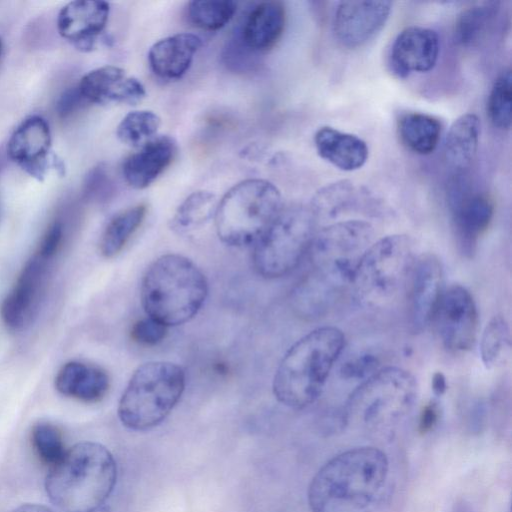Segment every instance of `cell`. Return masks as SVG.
I'll return each mask as SVG.
<instances>
[{"label":"cell","mask_w":512,"mask_h":512,"mask_svg":"<svg viewBox=\"0 0 512 512\" xmlns=\"http://www.w3.org/2000/svg\"><path fill=\"white\" fill-rule=\"evenodd\" d=\"M314 144L321 158L343 171L361 168L369 155L364 140L330 126H323L316 131Z\"/></svg>","instance_id":"603a6c76"},{"label":"cell","mask_w":512,"mask_h":512,"mask_svg":"<svg viewBox=\"0 0 512 512\" xmlns=\"http://www.w3.org/2000/svg\"><path fill=\"white\" fill-rule=\"evenodd\" d=\"M373 238L374 229L364 220H345L323 227L315 232L308 251L312 271L344 290L351 284L355 268Z\"/></svg>","instance_id":"30bf717a"},{"label":"cell","mask_w":512,"mask_h":512,"mask_svg":"<svg viewBox=\"0 0 512 512\" xmlns=\"http://www.w3.org/2000/svg\"><path fill=\"white\" fill-rule=\"evenodd\" d=\"M285 24L286 10L282 2H262L249 12L238 36L253 53L267 52L281 38Z\"/></svg>","instance_id":"7402d4cb"},{"label":"cell","mask_w":512,"mask_h":512,"mask_svg":"<svg viewBox=\"0 0 512 512\" xmlns=\"http://www.w3.org/2000/svg\"><path fill=\"white\" fill-rule=\"evenodd\" d=\"M415 261L413 242L407 235H389L372 243L351 281L356 301L369 309L390 305L410 278Z\"/></svg>","instance_id":"8992f818"},{"label":"cell","mask_w":512,"mask_h":512,"mask_svg":"<svg viewBox=\"0 0 512 512\" xmlns=\"http://www.w3.org/2000/svg\"><path fill=\"white\" fill-rule=\"evenodd\" d=\"M44 261L36 256L25 265L16 284L1 305V318L11 330L23 328L31 317L40 295Z\"/></svg>","instance_id":"ffe728a7"},{"label":"cell","mask_w":512,"mask_h":512,"mask_svg":"<svg viewBox=\"0 0 512 512\" xmlns=\"http://www.w3.org/2000/svg\"><path fill=\"white\" fill-rule=\"evenodd\" d=\"M11 512H54V511L42 504L25 503V504L18 506Z\"/></svg>","instance_id":"7bdbcfd3"},{"label":"cell","mask_w":512,"mask_h":512,"mask_svg":"<svg viewBox=\"0 0 512 512\" xmlns=\"http://www.w3.org/2000/svg\"><path fill=\"white\" fill-rule=\"evenodd\" d=\"M431 386L436 396L443 395L447 390L446 377L442 372H436L433 374Z\"/></svg>","instance_id":"b9f144b4"},{"label":"cell","mask_w":512,"mask_h":512,"mask_svg":"<svg viewBox=\"0 0 512 512\" xmlns=\"http://www.w3.org/2000/svg\"><path fill=\"white\" fill-rule=\"evenodd\" d=\"M343 290L310 271L292 292V305L304 318L314 319L326 314Z\"/></svg>","instance_id":"d4e9b609"},{"label":"cell","mask_w":512,"mask_h":512,"mask_svg":"<svg viewBox=\"0 0 512 512\" xmlns=\"http://www.w3.org/2000/svg\"><path fill=\"white\" fill-rule=\"evenodd\" d=\"M487 113L498 129L509 130L512 122V75L505 69L495 79L487 101Z\"/></svg>","instance_id":"836d02e7"},{"label":"cell","mask_w":512,"mask_h":512,"mask_svg":"<svg viewBox=\"0 0 512 512\" xmlns=\"http://www.w3.org/2000/svg\"><path fill=\"white\" fill-rule=\"evenodd\" d=\"M442 293V266L433 254L421 255L410 276L409 323L413 333L422 332L431 322Z\"/></svg>","instance_id":"4fadbf2b"},{"label":"cell","mask_w":512,"mask_h":512,"mask_svg":"<svg viewBox=\"0 0 512 512\" xmlns=\"http://www.w3.org/2000/svg\"><path fill=\"white\" fill-rule=\"evenodd\" d=\"M109 12V4L104 1L69 2L59 11L58 32L79 50L90 51L107 25Z\"/></svg>","instance_id":"2e32d148"},{"label":"cell","mask_w":512,"mask_h":512,"mask_svg":"<svg viewBox=\"0 0 512 512\" xmlns=\"http://www.w3.org/2000/svg\"><path fill=\"white\" fill-rule=\"evenodd\" d=\"M480 131V119L476 114H463L453 122L444 145L445 160L450 167L464 170L471 165L477 153Z\"/></svg>","instance_id":"484cf974"},{"label":"cell","mask_w":512,"mask_h":512,"mask_svg":"<svg viewBox=\"0 0 512 512\" xmlns=\"http://www.w3.org/2000/svg\"><path fill=\"white\" fill-rule=\"evenodd\" d=\"M441 131V122L426 113L408 112L398 120V134L401 142L416 154L432 153L438 145Z\"/></svg>","instance_id":"4316f807"},{"label":"cell","mask_w":512,"mask_h":512,"mask_svg":"<svg viewBox=\"0 0 512 512\" xmlns=\"http://www.w3.org/2000/svg\"><path fill=\"white\" fill-rule=\"evenodd\" d=\"M217 205L218 201L212 192L195 191L177 208L171 220V228L179 233L193 231L215 217Z\"/></svg>","instance_id":"4dcf8cb0"},{"label":"cell","mask_w":512,"mask_h":512,"mask_svg":"<svg viewBox=\"0 0 512 512\" xmlns=\"http://www.w3.org/2000/svg\"><path fill=\"white\" fill-rule=\"evenodd\" d=\"M388 473V458L376 447L341 452L312 478L307 492L310 511L372 512L382 497Z\"/></svg>","instance_id":"6da1fadb"},{"label":"cell","mask_w":512,"mask_h":512,"mask_svg":"<svg viewBox=\"0 0 512 512\" xmlns=\"http://www.w3.org/2000/svg\"><path fill=\"white\" fill-rule=\"evenodd\" d=\"M63 237V228L60 222L49 226L40 243L38 257L43 260L52 258L58 251Z\"/></svg>","instance_id":"f35d334b"},{"label":"cell","mask_w":512,"mask_h":512,"mask_svg":"<svg viewBox=\"0 0 512 512\" xmlns=\"http://www.w3.org/2000/svg\"><path fill=\"white\" fill-rule=\"evenodd\" d=\"M117 480L111 452L96 442L68 449L45 479L50 501L63 512H95L108 499Z\"/></svg>","instance_id":"7a4b0ae2"},{"label":"cell","mask_w":512,"mask_h":512,"mask_svg":"<svg viewBox=\"0 0 512 512\" xmlns=\"http://www.w3.org/2000/svg\"><path fill=\"white\" fill-rule=\"evenodd\" d=\"M81 102H85L76 87L63 92L57 103V113L61 117H66L73 112Z\"/></svg>","instance_id":"ab89813d"},{"label":"cell","mask_w":512,"mask_h":512,"mask_svg":"<svg viewBox=\"0 0 512 512\" xmlns=\"http://www.w3.org/2000/svg\"><path fill=\"white\" fill-rule=\"evenodd\" d=\"M316 224L309 206L283 207L253 246L252 262L256 272L271 279L292 271L309 251Z\"/></svg>","instance_id":"9c48e42d"},{"label":"cell","mask_w":512,"mask_h":512,"mask_svg":"<svg viewBox=\"0 0 512 512\" xmlns=\"http://www.w3.org/2000/svg\"><path fill=\"white\" fill-rule=\"evenodd\" d=\"M417 382L408 371L398 367L377 370L349 395L342 418L369 428L391 427L412 410L417 398Z\"/></svg>","instance_id":"ba28073f"},{"label":"cell","mask_w":512,"mask_h":512,"mask_svg":"<svg viewBox=\"0 0 512 512\" xmlns=\"http://www.w3.org/2000/svg\"><path fill=\"white\" fill-rule=\"evenodd\" d=\"M77 88L85 102L99 105H135L146 95L145 87L137 78L113 65L98 67L86 73Z\"/></svg>","instance_id":"5bb4252c"},{"label":"cell","mask_w":512,"mask_h":512,"mask_svg":"<svg viewBox=\"0 0 512 512\" xmlns=\"http://www.w3.org/2000/svg\"><path fill=\"white\" fill-rule=\"evenodd\" d=\"M440 51L438 34L421 26L403 29L390 51V65L399 77L424 73L434 68Z\"/></svg>","instance_id":"e0dca14e"},{"label":"cell","mask_w":512,"mask_h":512,"mask_svg":"<svg viewBox=\"0 0 512 512\" xmlns=\"http://www.w3.org/2000/svg\"><path fill=\"white\" fill-rule=\"evenodd\" d=\"M283 207L281 193L273 183L243 180L218 201L214 217L218 237L228 246H254Z\"/></svg>","instance_id":"5b68a950"},{"label":"cell","mask_w":512,"mask_h":512,"mask_svg":"<svg viewBox=\"0 0 512 512\" xmlns=\"http://www.w3.org/2000/svg\"><path fill=\"white\" fill-rule=\"evenodd\" d=\"M2 50H3V45H2V42L0 40V58H1V55H2Z\"/></svg>","instance_id":"ee69618b"},{"label":"cell","mask_w":512,"mask_h":512,"mask_svg":"<svg viewBox=\"0 0 512 512\" xmlns=\"http://www.w3.org/2000/svg\"><path fill=\"white\" fill-rule=\"evenodd\" d=\"M450 207L458 249L471 258L493 218L494 203L485 193L464 191L453 193Z\"/></svg>","instance_id":"9a60e30c"},{"label":"cell","mask_w":512,"mask_h":512,"mask_svg":"<svg viewBox=\"0 0 512 512\" xmlns=\"http://www.w3.org/2000/svg\"><path fill=\"white\" fill-rule=\"evenodd\" d=\"M391 10L390 1H341L333 15L334 37L344 47H361L384 27Z\"/></svg>","instance_id":"7c38bea8"},{"label":"cell","mask_w":512,"mask_h":512,"mask_svg":"<svg viewBox=\"0 0 512 512\" xmlns=\"http://www.w3.org/2000/svg\"><path fill=\"white\" fill-rule=\"evenodd\" d=\"M160 124V117L153 111L135 110L121 120L116 134L125 145L140 148L157 136Z\"/></svg>","instance_id":"1f68e13d"},{"label":"cell","mask_w":512,"mask_h":512,"mask_svg":"<svg viewBox=\"0 0 512 512\" xmlns=\"http://www.w3.org/2000/svg\"><path fill=\"white\" fill-rule=\"evenodd\" d=\"M51 132L40 116L26 118L12 133L8 145L9 158L30 176L41 181L48 169Z\"/></svg>","instance_id":"ac0fdd59"},{"label":"cell","mask_w":512,"mask_h":512,"mask_svg":"<svg viewBox=\"0 0 512 512\" xmlns=\"http://www.w3.org/2000/svg\"><path fill=\"white\" fill-rule=\"evenodd\" d=\"M440 418V408L434 401L426 404L421 410L418 422V429L421 434L431 431Z\"/></svg>","instance_id":"60d3db41"},{"label":"cell","mask_w":512,"mask_h":512,"mask_svg":"<svg viewBox=\"0 0 512 512\" xmlns=\"http://www.w3.org/2000/svg\"><path fill=\"white\" fill-rule=\"evenodd\" d=\"M176 150L173 138L154 137L124 160L122 174L126 183L134 189L148 187L172 163Z\"/></svg>","instance_id":"d6986e66"},{"label":"cell","mask_w":512,"mask_h":512,"mask_svg":"<svg viewBox=\"0 0 512 512\" xmlns=\"http://www.w3.org/2000/svg\"><path fill=\"white\" fill-rule=\"evenodd\" d=\"M185 372L168 361H150L131 376L118 405L121 423L135 431L151 429L173 410L185 389Z\"/></svg>","instance_id":"52a82bcc"},{"label":"cell","mask_w":512,"mask_h":512,"mask_svg":"<svg viewBox=\"0 0 512 512\" xmlns=\"http://www.w3.org/2000/svg\"><path fill=\"white\" fill-rule=\"evenodd\" d=\"M379 361L372 354H361L347 360L340 368L344 379H366L378 369Z\"/></svg>","instance_id":"74e56055"},{"label":"cell","mask_w":512,"mask_h":512,"mask_svg":"<svg viewBox=\"0 0 512 512\" xmlns=\"http://www.w3.org/2000/svg\"><path fill=\"white\" fill-rule=\"evenodd\" d=\"M344 344L343 332L333 326L316 328L300 338L285 353L275 372V398L294 409L312 404L322 393Z\"/></svg>","instance_id":"3957f363"},{"label":"cell","mask_w":512,"mask_h":512,"mask_svg":"<svg viewBox=\"0 0 512 512\" xmlns=\"http://www.w3.org/2000/svg\"><path fill=\"white\" fill-rule=\"evenodd\" d=\"M236 10L237 4L230 0L191 1L187 14L194 26L215 31L229 23Z\"/></svg>","instance_id":"d6a6232c"},{"label":"cell","mask_w":512,"mask_h":512,"mask_svg":"<svg viewBox=\"0 0 512 512\" xmlns=\"http://www.w3.org/2000/svg\"><path fill=\"white\" fill-rule=\"evenodd\" d=\"M360 203L358 190L350 180H339L320 188L313 196L309 208L315 219H335Z\"/></svg>","instance_id":"83f0119b"},{"label":"cell","mask_w":512,"mask_h":512,"mask_svg":"<svg viewBox=\"0 0 512 512\" xmlns=\"http://www.w3.org/2000/svg\"><path fill=\"white\" fill-rule=\"evenodd\" d=\"M147 213L145 204H138L116 214L107 224L100 241V252L106 258L117 255L140 227Z\"/></svg>","instance_id":"f546056e"},{"label":"cell","mask_w":512,"mask_h":512,"mask_svg":"<svg viewBox=\"0 0 512 512\" xmlns=\"http://www.w3.org/2000/svg\"><path fill=\"white\" fill-rule=\"evenodd\" d=\"M109 386V376L103 369L79 361L66 363L55 377L59 393L86 403L100 401Z\"/></svg>","instance_id":"cb8c5ba5"},{"label":"cell","mask_w":512,"mask_h":512,"mask_svg":"<svg viewBox=\"0 0 512 512\" xmlns=\"http://www.w3.org/2000/svg\"><path fill=\"white\" fill-rule=\"evenodd\" d=\"M202 39L193 33H178L155 42L149 49L148 61L158 77L175 80L190 68Z\"/></svg>","instance_id":"44dd1931"},{"label":"cell","mask_w":512,"mask_h":512,"mask_svg":"<svg viewBox=\"0 0 512 512\" xmlns=\"http://www.w3.org/2000/svg\"><path fill=\"white\" fill-rule=\"evenodd\" d=\"M166 334L167 326L148 316L135 322L131 328V338L142 345H156L164 340Z\"/></svg>","instance_id":"8d00e7d4"},{"label":"cell","mask_w":512,"mask_h":512,"mask_svg":"<svg viewBox=\"0 0 512 512\" xmlns=\"http://www.w3.org/2000/svg\"><path fill=\"white\" fill-rule=\"evenodd\" d=\"M499 9V2L485 1L463 10L454 26L453 37L455 43L462 47H471L478 44L491 28Z\"/></svg>","instance_id":"f1b7e54d"},{"label":"cell","mask_w":512,"mask_h":512,"mask_svg":"<svg viewBox=\"0 0 512 512\" xmlns=\"http://www.w3.org/2000/svg\"><path fill=\"white\" fill-rule=\"evenodd\" d=\"M509 348L508 322L501 315L494 316L486 325L480 341V354L486 368L498 365Z\"/></svg>","instance_id":"e575fe53"},{"label":"cell","mask_w":512,"mask_h":512,"mask_svg":"<svg viewBox=\"0 0 512 512\" xmlns=\"http://www.w3.org/2000/svg\"><path fill=\"white\" fill-rule=\"evenodd\" d=\"M31 443L39 459L50 468L56 465L67 451L60 430L47 422L33 426Z\"/></svg>","instance_id":"d590c367"},{"label":"cell","mask_w":512,"mask_h":512,"mask_svg":"<svg viewBox=\"0 0 512 512\" xmlns=\"http://www.w3.org/2000/svg\"><path fill=\"white\" fill-rule=\"evenodd\" d=\"M208 293L205 275L188 258L165 254L154 260L141 283V303L148 317L165 326L191 320Z\"/></svg>","instance_id":"277c9868"},{"label":"cell","mask_w":512,"mask_h":512,"mask_svg":"<svg viewBox=\"0 0 512 512\" xmlns=\"http://www.w3.org/2000/svg\"><path fill=\"white\" fill-rule=\"evenodd\" d=\"M431 321L448 350L463 352L473 346L478 313L473 297L463 286L455 284L442 291Z\"/></svg>","instance_id":"8fae6325"}]
</instances>
